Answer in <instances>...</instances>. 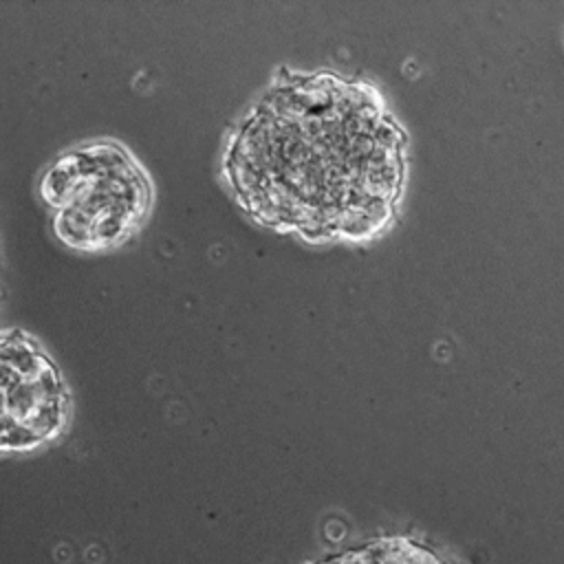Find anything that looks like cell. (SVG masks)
I'll return each mask as SVG.
<instances>
[{
  "label": "cell",
  "instance_id": "cell-4",
  "mask_svg": "<svg viewBox=\"0 0 564 564\" xmlns=\"http://www.w3.org/2000/svg\"><path fill=\"white\" fill-rule=\"evenodd\" d=\"M317 564H452L430 546L403 538L388 535L370 540L357 549L326 557Z\"/></svg>",
  "mask_w": 564,
  "mask_h": 564
},
{
  "label": "cell",
  "instance_id": "cell-3",
  "mask_svg": "<svg viewBox=\"0 0 564 564\" xmlns=\"http://www.w3.org/2000/svg\"><path fill=\"white\" fill-rule=\"evenodd\" d=\"M2 449H33L66 425L70 394L51 355L22 328L0 337Z\"/></svg>",
  "mask_w": 564,
  "mask_h": 564
},
{
  "label": "cell",
  "instance_id": "cell-2",
  "mask_svg": "<svg viewBox=\"0 0 564 564\" xmlns=\"http://www.w3.org/2000/svg\"><path fill=\"white\" fill-rule=\"evenodd\" d=\"M37 192L59 242L77 251L119 247L145 223L154 187L137 156L115 139H93L57 154Z\"/></svg>",
  "mask_w": 564,
  "mask_h": 564
},
{
  "label": "cell",
  "instance_id": "cell-1",
  "mask_svg": "<svg viewBox=\"0 0 564 564\" xmlns=\"http://www.w3.org/2000/svg\"><path fill=\"white\" fill-rule=\"evenodd\" d=\"M405 145V130L370 82L278 68L234 126L223 172L264 227L308 242L368 240L397 214Z\"/></svg>",
  "mask_w": 564,
  "mask_h": 564
}]
</instances>
